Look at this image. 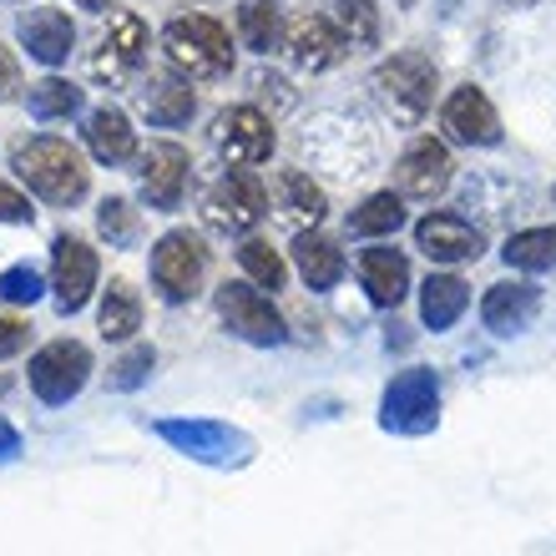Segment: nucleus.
Segmentation results:
<instances>
[{"mask_svg": "<svg viewBox=\"0 0 556 556\" xmlns=\"http://www.w3.org/2000/svg\"><path fill=\"white\" fill-rule=\"evenodd\" d=\"M15 451H21V430H15V425L0 415V460H11Z\"/></svg>", "mask_w": 556, "mask_h": 556, "instance_id": "58836bf2", "label": "nucleus"}, {"mask_svg": "<svg viewBox=\"0 0 556 556\" xmlns=\"http://www.w3.org/2000/svg\"><path fill=\"white\" fill-rule=\"evenodd\" d=\"M142 167H137V182H142V198L157 213H173L177 203H182V192H188V152L177 142H147V152L142 157Z\"/></svg>", "mask_w": 556, "mask_h": 556, "instance_id": "2eb2a0df", "label": "nucleus"}, {"mask_svg": "<svg viewBox=\"0 0 556 556\" xmlns=\"http://www.w3.org/2000/svg\"><path fill=\"white\" fill-rule=\"evenodd\" d=\"M30 117L36 122H66L81 112V87H72V81H61V76H46V81H36L26 97Z\"/></svg>", "mask_w": 556, "mask_h": 556, "instance_id": "c756f323", "label": "nucleus"}, {"mask_svg": "<svg viewBox=\"0 0 556 556\" xmlns=\"http://www.w3.org/2000/svg\"><path fill=\"white\" fill-rule=\"evenodd\" d=\"M451 177H455L451 147L435 142V137H415L395 167L400 198H410V203H435L440 192L451 188Z\"/></svg>", "mask_w": 556, "mask_h": 556, "instance_id": "f8f14e48", "label": "nucleus"}, {"mask_svg": "<svg viewBox=\"0 0 556 556\" xmlns=\"http://www.w3.org/2000/svg\"><path fill=\"white\" fill-rule=\"evenodd\" d=\"M501 258L511 268H527V274H546L556 268V228H527V233H511Z\"/></svg>", "mask_w": 556, "mask_h": 556, "instance_id": "c85d7f7f", "label": "nucleus"}, {"mask_svg": "<svg viewBox=\"0 0 556 556\" xmlns=\"http://www.w3.org/2000/svg\"><path fill=\"white\" fill-rule=\"evenodd\" d=\"M440 420V380L435 369H400L380 400V425L395 435H425Z\"/></svg>", "mask_w": 556, "mask_h": 556, "instance_id": "0eeeda50", "label": "nucleus"}, {"mask_svg": "<svg viewBox=\"0 0 556 556\" xmlns=\"http://www.w3.org/2000/svg\"><path fill=\"white\" fill-rule=\"evenodd\" d=\"M162 51L182 76L192 81H218V76L233 72V46H228V30L213 21V15H173L162 26Z\"/></svg>", "mask_w": 556, "mask_h": 556, "instance_id": "f03ea898", "label": "nucleus"}, {"mask_svg": "<svg viewBox=\"0 0 556 556\" xmlns=\"http://www.w3.org/2000/svg\"><path fill=\"white\" fill-rule=\"evenodd\" d=\"M334 26L350 36V46H375L380 41V11L369 0H329Z\"/></svg>", "mask_w": 556, "mask_h": 556, "instance_id": "7c9ffc66", "label": "nucleus"}, {"mask_svg": "<svg viewBox=\"0 0 556 556\" xmlns=\"http://www.w3.org/2000/svg\"><path fill=\"white\" fill-rule=\"evenodd\" d=\"M26 380H30V395L41 405H66L87 390L91 380V350L76 344V339H51L41 350L30 354L26 365Z\"/></svg>", "mask_w": 556, "mask_h": 556, "instance_id": "39448f33", "label": "nucleus"}, {"mask_svg": "<svg viewBox=\"0 0 556 556\" xmlns=\"http://www.w3.org/2000/svg\"><path fill=\"white\" fill-rule=\"evenodd\" d=\"M21 344H26V324L11 319V314H0V359L21 354Z\"/></svg>", "mask_w": 556, "mask_h": 556, "instance_id": "e433bc0d", "label": "nucleus"}, {"mask_svg": "<svg viewBox=\"0 0 556 556\" xmlns=\"http://www.w3.org/2000/svg\"><path fill=\"white\" fill-rule=\"evenodd\" d=\"M268 213V188L249 167H233V173H223L203 198V223L213 233H249L258 228Z\"/></svg>", "mask_w": 556, "mask_h": 556, "instance_id": "423d86ee", "label": "nucleus"}, {"mask_svg": "<svg viewBox=\"0 0 556 556\" xmlns=\"http://www.w3.org/2000/svg\"><path fill=\"white\" fill-rule=\"evenodd\" d=\"M542 314V289H531V283H491L481 299V319L491 334H527L531 324Z\"/></svg>", "mask_w": 556, "mask_h": 556, "instance_id": "a211bd4d", "label": "nucleus"}, {"mask_svg": "<svg viewBox=\"0 0 556 556\" xmlns=\"http://www.w3.org/2000/svg\"><path fill=\"white\" fill-rule=\"evenodd\" d=\"M274 207L293 233H308V228L324 218V188L308 182V173H293L289 167V173L274 177Z\"/></svg>", "mask_w": 556, "mask_h": 556, "instance_id": "4be33fe9", "label": "nucleus"}, {"mask_svg": "<svg viewBox=\"0 0 556 556\" xmlns=\"http://www.w3.org/2000/svg\"><path fill=\"white\" fill-rule=\"evenodd\" d=\"M11 167L41 203L51 207H72L87 198V162L72 142L61 137H21L11 147Z\"/></svg>", "mask_w": 556, "mask_h": 556, "instance_id": "f257e3e1", "label": "nucleus"}, {"mask_svg": "<svg viewBox=\"0 0 556 556\" xmlns=\"http://www.w3.org/2000/svg\"><path fill=\"white\" fill-rule=\"evenodd\" d=\"M142 61H147V26H142V15L117 11L112 30L102 36V51L91 56V76H97V81H106V87H127Z\"/></svg>", "mask_w": 556, "mask_h": 556, "instance_id": "ddd939ff", "label": "nucleus"}, {"mask_svg": "<svg viewBox=\"0 0 556 556\" xmlns=\"http://www.w3.org/2000/svg\"><path fill=\"white\" fill-rule=\"evenodd\" d=\"M238 36H243L249 51L268 56V51L283 46V21H278V11L268 0H243V5H238Z\"/></svg>", "mask_w": 556, "mask_h": 556, "instance_id": "cd10ccee", "label": "nucleus"}, {"mask_svg": "<svg viewBox=\"0 0 556 556\" xmlns=\"http://www.w3.org/2000/svg\"><path fill=\"white\" fill-rule=\"evenodd\" d=\"M36 207L26 203V192H15L11 182H0V223H30Z\"/></svg>", "mask_w": 556, "mask_h": 556, "instance_id": "c9c22d12", "label": "nucleus"}, {"mask_svg": "<svg viewBox=\"0 0 556 556\" xmlns=\"http://www.w3.org/2000/svg\"><path fill=\"white\" fill-rule=\"evenodd\" d=\"M218 319L228 324V334L249 339V344H283L289 329H283V314L274 308V299L249 283H223L218 289Z\"/></svg>", "mask_w": 556, "mask_h": 556, "instance_id": "9d476101", "label": "nucleus"}, {"mask_svg": "<svg viewBox=\"0 0 556 556\" xmlns=\"http://www.w3.org/2000/svg\"><path fill=\"white\" fill-rule=\"evenodd\" d=\"M137 102H142V112H147L152 127H182V122L198 112L192 87L188 81H177V76H152V81L137 91Z\"/></svg>", "mask_w": 556, "mask_h": 556, "instance_id": "5701e85b", "label": "nucleus"}, {"mask_svg": "<svg viewBox=\"0 0 556 556\" xmlns=\"http://www.w3.org/2000/svg\"><path fill=\"white\" fill-rule=\"evenodd\" d=\"M0 299H5V304H36V299H41V274L30 264L5 268V274H0Z\"/></svg>", "mask_w": 556, "mask_h": 556, "instance_id": "f704fd0d", "label": "nucleus"}, {"mask_svg": "<svg viewBox=\"0 0 556 556\" xmlns=\"http://www.w3.org/2000/svg\"><path fill=\"white\" fill-rule=\"evenodd\" d=\"M97 228H102V238L112 243V249H132L137 238V213L122 198H106L102 213H97Z\"/></svg>", "mask_w": 556, "mask_h": 556, "instance_id": "72a5a7b5", "label": "nucleus"}, {"mask_svg": "<svg viewBox=\"0 0 556 556\" xmlns=\"http://www.w3.org/2000/svg\"><path fill=\"white\" fill-rule=\"evenodd\" d=\"M395 228H405V203H400V192H369L365 203L350 213L354 238H390Z\"/></svg>", "mask_w": 556, "mask_h": 556, "instance_id": "bb28decb", "label": "nucleus"}, {"mask_svg": "<svg viewBox=\"0 0 556 556\" xmlns=\"http://www.w3.org/2000/svg\"><path fill=\"white\" fill-rule=\"evenodd\" d=\"M97 324H102L106 339H132L137 329H142V299H137V289L127 283V278H112V283H106V299H102Z\"/></svg>", "mask_w": 556, "mask_h": 556, "instance_id": "a878e982", "label": "nucleus"}, {"mask_svg": "<svg viewBox=\"0 0 556 556\" xmlns=\"http://www.w3.org/2000/svg\"><path fill=\"white\" fill-rule=\"evenodd\" d=\"M466 304H470V289L455 274H430V278H425L420 319H425V329H430V334H445V329L466 314Z\"/></svg>", "mask_w": 556, "mask_h": 556, "instance_id": "b1692460", "label": "nucleus"}, {"mask_svg": "<svg viewBox=\"0 0 556 556\" xmlns=\"http://www.w3.org/2000/svg\"><path fill=\"white\" fill-rule=\"evenodd\" d=\"M203 274H207V253L203 243L192 233H162L157 249H152V283L162 289V299L167 304H182V299H192V293L203 289Z\"/></svg>", "mask_w": 556, "mask_h": 556, "instance_id": "1a4fd4ad", "label": "nucleus"}, {"mask_svg": "<svg viewBox=\"0 0 556 556\" xmlns=\"http://www.w3.org/2000/svg\"><path fill=\"white\" fill-rule=\"evenodd\" d=\"M415 249L435 264H476L485 249V238L470 228V223L451 218V213H430V218L415 223Z\"/></svg>", "mask_w": 556, "mask_h": 556, "instance_id": "f3484780", "label": "nucleus"}, {"mask_svg": "<svg viewBox=\"0 0 556 556\" xmlns=\"http://www.w3.org/2000/svg\"><path fill=\"white\" fill-rule=\"evenodd\" d=\"M274 122L258 112V106H228L213 127V147H218L223 157L233 162V167H258V162L274 157Z\"/></svg>", "mask_w": 556, "mask_h": 556, "instance_id": "9b49d317", "label": "nucleus"}, {"mask_svg": "<svg viewBox=\"0 0 556 556\" xmlns=\"http://www.w3.org/2000/svg\"><path fill=\"white\" fill-rule=\"evenodd\" d=\"M21 97V66H15V56L0 46V102H15Z\"/></svg>", "mask_w": 556, "mask_h": 556, "instance_id": "4c0bfd02", "label": "nucleus"}, {"mask_svg": "<svg viewBox=\"0 0 556 556\" xmlns=\"http://www.w3.org/2000/svg\"><path fill=\"white\" fill-rule=\"evenodd\" d=\"M76 5H87V11H106L112 0H76Z\"/></svg>", "mask_w": 556, "mask_h": 556, "instance_id": "ea45409f", "label": "nucleus"}, {"mask_svg": "<svg viewBox=\"0 0 556 556\" xmlns=\"http://www.w3.org/2000/svg\"><path fill=\"white\" fill-rule=\"evenodd\" d=\"M440 127H445L451 142H466V147L501 142V117L481 87H455L445 97V106H440Z\"/></svg>", "mask_w": 556, "mask_h": 556, "instance_id": "dca6fc26", "label": "nucleus"}, {"mask_svg": "<svg viewBox=\"0 0 556 556\" xmlns=\"http://www.w3.org/2000/svg\"><path fill=\"white\" fill-rule=\"evenodd\" d=\"M81 132H87L91 157L106 162V167H122V162L137 157V132H132V122H127V112H117V106H97Z\"/></svg>", "mask_w": 556, "mask_h": 556, "instance_id": "412c9836", "label": "nucleus"}, {"mask_svg": "<svg viewBox=\"0 0 556 556\" xmlns=\"http://www.w3.org/2000/svg\"><path fill=\"white\" fill-rule=\"evenodd\" d=\"M173 451H182L188 460H203V466H218V470H238L253 460V435H243L238 425L228 420H157L152 425Z\"/></svg>", "mask_w": 556, "mask_h": 556, "instance_id": "20e7f679", "label": "nucleus"}, {"mask_svg": "<svg viewBox=\"0 0 556 556\" xmlns=\"http://www.w3.org/2000/svg\"><path fill=\"white\" fill-rule=\"evenodd\" d=\"M21 41L41 66H61L76 46V26L72 15L56 11V5H36V11L21 15Z\"/></svg>", "mask_w": 556, "mask_h": 556, "instance_id": "6ab92c4d", "label": "nucleus"}, {"mask_svg": "<svg viewBox=\"0 0 556 556\" xmlns=\"http://www.w3.org/2000/svg\"><path fill=\"white\" fill-rule=\"evenodd\" d=\"M238 264H243V274H249L253 283H264V289H283V274H289V268H283V258L268 249L264 238H243Z\"/></svg>", "mask_w": 556, "mask_h": 556, "instance_id": "2f4dec72", "label": "nucleus"}, {"mask_svg": "<svg viewBox=\"0 0 556 556\" xmlns=\"http://www.w3.org/2000/svg\"><path fill=\"white\" fill-rule=\"evenodd\" d=\"M435 66H430V56H420V51H400V56L380 61L375 66V97L384 102V112H390V122H400V127H420V117L430 112V102H435Z\"/></svg>", "mask_w": 556, "mask_h": 556, "instance_id": "7ed1b4c3", "label": "nucleus"}, {"mask_svg": "<svg viewBox=\"0 0 556 556\" xmlns=\"http://www.w3.org/2000/svg\"><path fill=\"white\" fill-rule=\"evenodd\" d=\"M359 283H365L369 304L395 308L410 289V258L400 249H365L359 253Z\"/></svg>", "mask_w": 556, "mask_h": 556, "instance_id": "aec40b11", "label": "nucleus"}, {"mask_svg": "<svg viewBox=\"0 0 556 556\" xmlns=\"http://www.w3.org/2000/svg\"><path fill=\"white\" fill-rule=\"evenodd\" d=\"M283 51H289L293 72L319 76V72H329V66L344 61L350 36L334 26L329 11H299V15H289V26H283Z\"/></svg>", "mask_w": 556, "mask_h": 556, "instance_id": "6e6552de", "label": "nucleus"}, {"mask_svg": "<svg viewBox=\"0 0 556 556\" xmlns=\"http://www.w3.org/2000/svg\"><path fill=\"white\" fill-rule=\"evenodd\" d=\"M293 264H299V274H304L308 289H334L339 274H344V253H339L334 238L324 233H299L293 238Z\"/></svg>", "mask_w": 556, "mask_h": 556, "instance_id": "393cba45", "label": "nucleus"}, {"mask_svg": "<svg viewBox=\"0 0 556 556\" xmlns=\"http://www.w3.org/2000/svg\"><path fill=\"white\" fill-rule=\"evenodd\" d=\"M511 5H536V0H511Z\"/></svg>", "mask_w": 556, "mask_h": 556, "instance_id": "a19ab883", "label": "nucleus"}, {"mask_svg": "<svg viewBox=\"0 0 556 556\" xmlns=\"http://www.w3.org/2000/svg\"><path fill=\"white\" fill-rule=\"evenodd\" d=\"M51 289H56L61 314L87 308L91 289H97V249L87 238H72V233L56 238V249H51Z\"/></svg>", "mask_w": 556, "mask_h": 556, "instance_id": "4468645a", "label": "nucleus"}, {"mask_svg": "<svg viewBox=\"0 0 556 556\" xmlns=\"http://www.w3.org/2000/svg\"><path fill=\"white\" fill-rule=\"evenodd\" d=\"M152 365H157V354L147 350V344H137V350H127V354L117 359V365H112V375H106V390L127 395V390H137V384H147Z\"/></svg>", "mask_w": 556, "mask_h": 556, "instance_id": "473e14b6", "label": "nucleus"}]
</instances>
